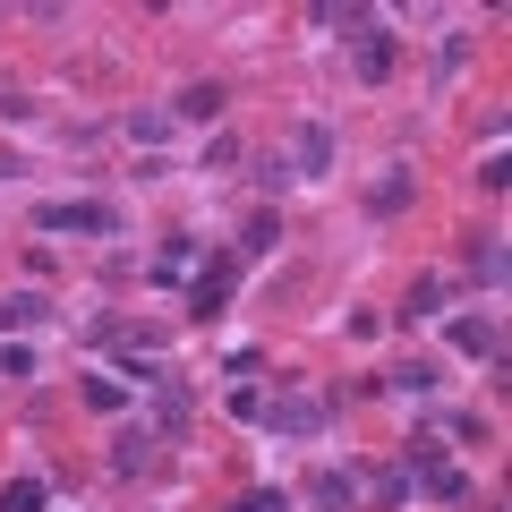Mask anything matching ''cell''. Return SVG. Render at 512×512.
I'll return each instance as SVG.
<instances>
[{
	"mask_svg": "<svg viewBox=\"0 0 512 512\" xmlns=\"http://www.w3.org/2000/svg\"><path fill=\"white\" fill-rule=\"evenodd\" d=\"M222 103H231V94H222L214 77H197V86H180L163 111H171V128H214V120H222Z\"/></svg>",
	"mask_w": 512,
	"mask_h": 512,
	"instance_id": "cell-9",
	"label": "cell"
},
{
	"mask_svg": "<svg viewBox=\"0 0 512 512\" xmlns=\"http://www.w3.org/2000/svg\"><path fill=\"white\" fill-rule=\"evenodd\" d=\"M470 180L487 188V197H504V188H512V154H504V146H487V154H478V171H470Z\"/></svg>",
	"mask_w": 512,
	"mask_h": 512,
	"instance_id": "cell-24",
	"label": "cell"
},
{
	"mask_svg": "<svg viewBox=\"0 0 512 512\" xmlns=\"http://www.w3.org/2000/svg\"><path fill=\"white\" fill-rule=\"evenodd\" d=\"M35 231H52V239H120V205L111 197H52V205H35Z\"/></svg>",
	"mask_w": 512,
	"mask_h": 512,
	"instance_id": "cell-2",
	"label": "cell"
},
{
	"mask_svg": "<svg viewBox=\"0 0 512 512\" xmlns=\"http://www.w3.org/2000/svg\"><path fill=\"white\" fill-rule=\"evenodd\" d=\"M461 274L478 282V291H504V231H461Z\"/></svg>",
	"mask_w": 512,
	"mask_h": 512,
	"instance_id": "cell-8",
	"label": "cell"
},
{
	"mask_svg": "<svg viewBox=\"0 0 512 512\" xmlns=\"http://www.w3.org/2000/svg\"><path fill=\"white\" fill-rule=\"evenodd\" d=\"M43 504H52V495H43V478H0V512H43Z\"/></svg>",
	"mask_w": 512,
	"mask_h": 512,
	"instance_id": "cell-22",
	"label": "cell"
},
{
	"mask_svg": "<svg viewBox=\"0 0 512 512\" xmlns=\"http://www.w3.org/2000/svg\"><path fill=\"white\" fill-rule=\"evenodd\" d=\"M410 504H470V470H453V461L410 470Z\"/></svg>",
	"mask_w": 512,
	"mask_h": 512,
	"instance_id": "cell-12",
	"label": "cell"
},
{
	"mask_svg": "<svg viewBox=\"0 0 512 512\" xmlns=\"http://www.w3.org/2000/svg\"><path fill=\"white\" fill-rule=\"evenodd\" d=\"M274 248H282V214H274V205H256V214L239 222L231 256H239V265H256V256H274Z\"/></svg>",
	"mask_w": 512,
	"mask_h": 512,
	"instance_id": "cell-15",
	"label": "cell"
},
{
	"mask_svg": "<svg viewBox=\"0 0 512 512\" xmlns=\"http://www.w3.org/2000/svg\"><path fill=\"white\" fill-rule=\"evenodd\" d=\"M154 461H163V436H154L146 419H137V427H120V436H111V470H120V478H146Z\"/></svg>",
	"mask_w": 512,
	"mask_h": 512,
	"instance_id": "cell-11",
	"label": "cell"
},
{
	"mask_svg": "<svg viewBox=\"0 0 512 512\" xmlns=\"http://www.w3.org/2000/svg\"><path fill=\"white\" fill-rule=\"evenodd\" d=\"M231 163H239V137H231V128H214L205 154H197V171H231Z\"/></svg>",
	"mask_w": 512,
	"mask_h": 512,
	"instance_id": "cell-27",
	"label": "cell"
},
{
	"mask_svg": "<svg viewBox=\"0 0 512 512\" xmlns=\"http://www.w3.org/2000/svg\"><path fill=\"white\" fill-rule=\"evenodd\" d=\"M239 512H291V495H282V487H256V495H239Z\"/></svg>",
	"mask_w": 512,
	"mask_h": 512,
	"instance_id": "cell-29",
	"label": "cell"
},
{
	"mask_svg": "<svg viewBox=\"0 0 512 512\" xmlns=\"http://www.w3.org/2000/svg\"><path fill=\"white\" fill-rule=\"evenodd\" d=\"M197 239H163V248H154V282H188V274H197Z\"/></svg>",
	"mask_w": 512,
	"mask_h": 512,
	"instance_id": "cell-18",
	"label": "cell"
},
{
	"mask_svg": "<svg viewBox=\"0 0 512 512\" xmlns=\"http://www.w3.org/2000/svg\"><path fill=\"white\" fill-rule=\"evenodd\" d=\"M316 26H333L342 35V52H350V69H359V86H384L393 77V26L376 18V9H316Z\"/></svg>",
	"mask_w": 512,
	"mask_h": 512,
	"instance_id": "cell-1",
	"label": "cell"
},
{
	"mask_svg": "<svg viewBox=\"0 0 512 512\" xmlns=\"http://www.w3.org/2000/svg\"><path fill=\"white\" fill-rule=\"evenodd\" d=\"M444 299H453V274H410V291H402V308H393V325H427V316H453Z\"/></svg>",
	"mask_w": 512,
	"mask_h": 512,
	"instance_id": "cell-10",
	"label": "cell"
},
{
	"mask_svg": "<svg viewBox=\"0 0 512 512\" xmlns=\"http://www.w3.org/2000/svg\"><path fill=\"white\" fill-rule=\"evenodd\" d=\"M231 291H239V256H231V248H205L197 274L180 282V308H188V316H222V308H231Z\"/></svg>",
	"mask_w": 512,
	"mask_h": 512,
	"instance_id": "cell-3",
	"label": "cell"
},
{
	"mask_svg": "<svg viewBox=\"0 0 512 512\" xmlns=\"http://www.w3.org/2000/svg\"><path fill=\"white\" fill-rule=\"evenodd\" d=\"M26 376H43V350L9 333V342H0V384H26Z\"/></svg>",
	"mask_w": 512,
	"mask_h": 512,
	"instance_id": "cell-19",
	"label": "cell"
},
{
	"mask_svg": "<svg viewBox=\"0 0 512 512\" xmlns=\"http://www.w3.org/2000/svg\"><path fill=\"white\" fill-rule=\"evenodd\" d=\"M18 171H26V163H18V146H0V180H18Z\"/></svg>",
	"mask_w": 512,
	"mask_h": 512,
	"instance_id": "cell-30",
	"label": "cell"
},
{
	"mask_svg": "<svg viewBox=\"0 0 512 512\" xmlns=\"http://www.w3.org/2000/svg\"><path fill=\"white\" fill-rule=\"evenodd\" d=\"M325 419H333V410L316 402V393H274L256 427H265V436H282V444H316V436H325Z\"/></svg>",
	"mask_w": 512,
	"mask_h": 512,
	"instance_id": "cell-5",
	"label": "cell"
},
{
	"mask_svg": "<svg viewBox=\"0 0 512 512\" xmlns=\"http://www.w3.org/2000/svg\"><path fill=\"white\" fill-rule=\"evenodd\" d=\"M77 402L103 410V419H120V410L137 402V384H128V376H103V367H94V376H77Z\"/></svg>",
	"mask_w": 512,
	"mask_h": 512,
	"instance_id": "cell-16",
	"label": "cell"
},
{
	"mask_svg": "<svg viewBox=\"0 0 512 512\" xmlns=\"http://www.w3.org/2000/svg\"><path fill=\"white\" fill-rule=\"evenodd\" d=\"M333 154H342V146H333V128H325V120H308V128L291 137V171H299V180H325Z\"/></svg>",
	"mask_w": 512,
	"mask_h": 512,
	"instance_id": "cell-14",
	"label": "cell"
},
{
	"mask_svg": "<svg viewBox=\"0 0 512 512\" xmlns=\"http://www.w3.org/2000/svg\"><path fill=\"white\" fill-rule=\"evenodd\" d=\"M444 342L461 350V359H478L487 376H504V316L478 308V316H444Z\"/></svg>",
	"mask_w": 512,
	"mask_h": 512,
	"instance_id": "cell-4",
	"label": "cell"
},
{
	"mask_svg": "<svg viewBox=\"0 0 512 512\" xmlns=\"http://www.w3.org/2000/svg\"><path fill=\"white\" fill-rule=\"evenodd\" d=\"M367 495H376L384 512H402V504H410V470H402V461H393V470H376V478H367Z\"/></svg>",
	"mask_w": 512,
	"mask_h": 512,
	"instance_id": "cell-23",
	"label": "cell"
},
{
	"mask_svg": "<svg viewBox=\"0 0 512 512\" xmlns=\"http://www.w3.org/2000/svg\"><path fill=\"white\" fill-rule=\"evenodd\" d=\"M402 205H410V171L393 163V171H384L376 188H367V214H402Z\"/></svg>",
	"mask_w": 512,
	"mask_h": 512,
	"instance_id": "cell-20",
	"label": "cell"
},
{
	"mask_svg": "<svg viewBox=\"0 0 512 512\" xmlns=\"http://www.w3.org/2000/svg\"><path fill=\"white\" fill-rule=\"evenodd\" d=\"M444 453H453V444H444L436 427H410V444H402V470H436Z\"/></svg>",
	"mask_w": 512,
	"mask_h": 512,
	"instance_id": "cell-21",
	"label": "cell"
},
{
	"mask_svg": "<svg viewBox=\"0 0 512 512\" xmlns=\"http://www.w3.org/2000/svg\"><path fill=\"white\" fill-rule=\"evenodd\" d=\"M222 410H231V419H239V427H256V419H265V393H256V384H248V376H239V384H231V393H222Z\"/></svg>",
	"mask_w": 512,
	"mask_h": 512,
	"instance_id": "cell-26",
	"label": "cell"
},
{
	"mask_svg": "<svg viewBox=\"0 0 512 512\" xmlns=\"http://www.w3.org/2000/svg\"><path fill=\"white\" fill-rule=\"evenodd\" d=\"M436 436H444V444H495V419H478V410H461V419H444Z\"/></svg>",
	"mask_w": 512,
	"mask_h": 512,
	"instance_id": "cell-25",
	"label": "cell"
},
{
	"mask_svg": "<svg viewBox=\"0 0 512 512\" xmlns=\"http://www.w3.org/2000/svg\"><path fill=\"white\" fill-rule=\"evenodd\" d=\"M52 316H60L52 291H0V342H9V333H26V325H52Z\"/></svg>",
	"mask_w": 512,
	"mask_h": 512,
	"instance_id": "cell-13",
	"label": "cell"
},
{
	"mask_svg": "<svg viewBox=\"0 0 512 512\" xmlns=\"http://www.w3.org/2000/svg\"><path fill=\"white\" fill-rule=\"evenodd\" d=\"M291 180H299V171H291V154H265V163H256V188H265V197H282Z\"/></svg>",
	"mask_w": 512,
	"mask_h": 512,
	"instance_id": "cell-28",
	"label": "cell"
},
{
	"mask_svg": "<svg viewBox=\"0 0 512 512\" xmlns=\"http://www.w3.org/2000/svg\"><path fill=\"white\" fill-rule=\"evenodd\" d=\"M384 393H402V402H436V393H444V359H427V350L393 359V367H384Z\"/></svg>",
	"mask_w": 512,
	"mask_h": 512,
	"instance_id": "cell-7",
	"label": "cell"
},
{
	"mask_svg": "<svg viewBox=\"0 0 512 512\" xmlns=\"http://www.w3.org/2000/svg\"><path fill=\"white\" fill-rule=\"evenodd\" d=\"M299 504H308V512H359V504H367V478L342 470V461H325V470H308Z\"/></svg>",
	"mask_w": 512,
	"mask_h": 512,
	"instance_id": "cell-6",
	"label": "cell"
},
{
	"mask_svg": "<svg viewBox=\"0 0 512 512\" xmlns=\"http://www.w3.org/2000/svg\"><path fill=\"white\" fill-rule=\"evenodd\" d=\"M128 146H146V154H163V146H171V111H163V103H146V111H128Z\"/></svg>",
	"mask_w": 512,
	"mask_h": 512,
	"instance_id": "cell-17",
	"label": "cell"
}]
</instances>
